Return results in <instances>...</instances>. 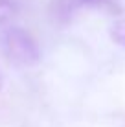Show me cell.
Listing matches in <instances>:
<instances>
[{
	"label": "cell",
	"mask_w": 125,
	"mask_h": 127,
	"mask_svg": "<svg viewBox=\"0 0 125 127\" xmlns=\"http://www.w3.org/2000/svg\"><path fill=\"white\" fill-rule=\"evenodd\" d=\"M0 46L7 59L19 66H33L41 61V50L35 39L19 26H9L0 33Z\"/></svg>",
	"instance_id": "1"
},
{
	"label": "cell",
	"mask_w": 125,
	"mask_h": 127,
	"mask_svg": "<svg viewBox=\"0 0 125 127\" xmlns=\"http://www.w3.org/2000/svg\"><path fill=\"white\" fill-rule=\"evenodd\" d=\"M109 35H110L114 44H118L120 48L125 50V19L114 20L112 26H110V30H109Z\"/></svg>",
	"instance_id": "2"
},
{
	"label": "cell",
	"mask_w": 125,
	"mask_h": 127,
	"mask_svg": "<svg viewBox=\"0 0 125 127\" xmlns=\"http://www.w3.org/2000/svg\"><path fill=\"white\" fill-rule=\"evenodd\" d=\"M15 11H17V6L13 0H0V24L11 19Z\"/></svg>",
	"instance_id": "3"
},
{
	"label": "cell",
	"mask_w": 125,
	"mask_h": 127,
	"mask_svg": "<svg viewBox=\"0 0 125 127\" xmlns=\"http://www.w3.org/2000/svg\"><path fill=\"white\" fill-rule=\"evenodd\" d=\"M112 0H77V4H85V6H107Z\"/></svg>",
	"instance_id": "4"
},
{
	"label": "cell",
	"mask_w": 125,
	"mask_h": 127,
	"mask_svg": "<svg viewBox=\"0 0 125 127\" xmlns=\"http://www.w3.org/2000/svg\"><path fill=\"white\" fill-rule=\"evenodd\" d=\"M2 87H4V77H2V72H0V90H2Z\"/></svg>",
	"instance_id": "5"
}]
</instances>
